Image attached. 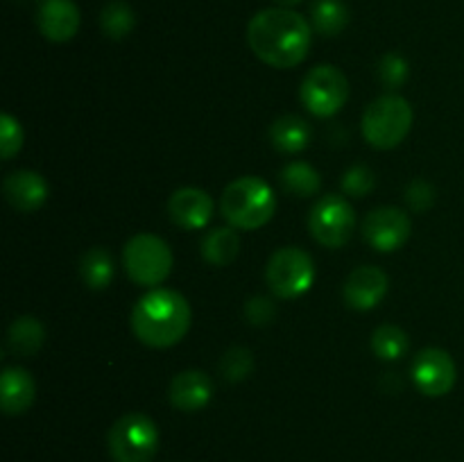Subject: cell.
<instances>
[{
  "mask_svg": "<svg viewBox=\"0 0 464 462\" xmlns=\"http://www.w3.org/2000/svg\"><path fill=\"white\" fill-rule=\"evenodd\" d=\"M247 43L267 66L295 68L308 57L311 27L302 14L288 7L263 9L249 21Z\"/></svg>",
  "mask_w": 464,
  "mask_h": 462,
  "instance_id": "6da1fadb",
  "label": "cell"
},
{
  "mask_svg": "<svg viewBox=\"0 0 464 462\" xmlns=\"http://www.w3.org/2000/svg\"><path fill=\"white\" fill-rule=\"evenodd\" d=\"M134 335L152 349L175 347L190 329V306L177 290L154 288L131 311Z\"/></svg>",
  "mask_w": 464,
  "mask_h": 462,
  "instance_id": "7a4b0ae2",
  "label": "cell"
},
{
  "mask_svg": "<svg viewBox=\"0 0 464 462\" xmlns=\"http://www.w3.org/2000/svg\"><path fill=\"white\" fill-rule=\"evenodd\" d=\"M276 197L261 177H240L231 181L220 199V211L234 229H261L272 220Z\"/></svg>",
  "mask_w": 464,
  "mask_h": 462,
  "instance_id": "3957f363",
  "label": "cell"
},
{
  "mask_svg": "<svg viewBox=\"0 0 464 462\" xmlns=\"http://www.w3.org/2000/svg\"><path fill=\"white\" fill-rule=\"evenodd\" d=\"M412 127V107L401 95H381L362 113V136L376 149H392Z\"/></svg>",
  "mask_w": 464,
  "mask_h": 462,
  "instance_id": "277c9868",
  "label": "cell"
},
{
  "mask_svg": "<svg viewBox=\"0 0 464 462\" xmlns=\"http://www.w3.org/2000/svg\"><path fill=\"white\" fill-rule=\"evenodd\" d=\"M122 265L134 284L154 288L163 284L172 270V252L163 238L154 234H136L122 249Z\"/></svg>",
  "mask_w": 464,
  "mask_h": 462,
  "instance_id": "5b68a950",
  "label": "cell"
},
{
  "mask_svg": "<svg viewBox=\"0 0 464 462\" xmlns=\"http://www.w3.org/2000/svg\"><path fill=\"white\" fill-rule=\"evenodd\" d=\"M107 444L116 462H152L159 448V428L143 412H130L111 426Z\"/></svg>",
  "mask_w": 464,
  "mask_h": 462,
  "instance_id": "8992f818",
  "label": "cell"
},
{
  "mask_svg": "<svg viewBox=\"0 0 464 462\" xmlns=\"http://www.w3.org/2000/svg\"><path fill=\"white\" fill-rule=\"evenodd\" d=\"M266 281L276 297H302L315 281V265H313L311 254L299 247L276 249L267 261Z\"/></svg>",
  "mask_w": 464,
  "mask_h": 462,
  "instance_id": "52a82bcc",
  "label": "cell"
},
{
  "mask_svg": "<svg viewBox=\"0 0 464 462\" xmlns=\"http://www.w3.org/2000/svg\"><path fill=\"white\" fill-rule=\"evenodd\" d=\"M304 107L317 118H329L344 107L349 98V82L340 68L331 63L315 66L302 82L299 91Z\"/></svg>",
  "mask_w": 464,
  "mask_h": 462,
  "instance_id": "ba28073f",
  "label": "cell"
},
{
  "mask_svg": "<svg viewBox=\"0 0 464 462\" xmlns=\"http://www.w3.org/2000/svg\"><path fill=\"white\" fill-rule=\"evenodd\" d=\"M308 229L324 247H343L356 231V213L343 195H324L311 208Z\"/></svg>",
  "mask_w": 464,
  "mask_h": 462,
  "instance_id": "9c48e42d",
  "label": "cell"
},
{
  "mask_svg": "<svg viewBox=\"0 0 464 462\" xmlns=\"http://www.w3.org/2000/svg\"><path fill=\"white\" fill-rule=\"evenodd\" d=\"M412 380L424 397H444L453 390L458 379L451 353L438 347L421 349L411 367Z\"/></svg>",
  "mask_w": 464,
  "mask_h": 462,
  "instance_id": "30bf717a",
  "label": "cell"
},
{
  "mask_svg": "<svg viewBox=\"0 0 464 462\" xmlns=\"http://www.w3.org/2000/svg\"><path fill=\"white\" fill-rule=\"evenodd\" d=\"M411 217L394 207L374 208L362 220V238L367 240L370 247L383 254L403 247L406 240L411 238Z\"/></svg>",
  "mask_w": 464,
  "mask_h": 462,
  "instance_id": "8fae6325",
  "label": "cell"
},
{
  "mask_svg": "<svg viewBox=\"0 0 464 462\" xmlns=\"http://www.w3.org/2000/svg\"><path fill=\"white\" fill-rule=\"evenodd\" d=\"M213 208L216 204H213L211 195L202 188H193V186L175 190L168 199V216L177 226L186 231L204 229L211 222Z\"/></svg>",
  "mask_w": 464,
  "mask_h": 462,
  "instance_id": "7c38bea8",
  "label": "cell"
},
{
  "mask_svg": "<svg viewBox=\"0 0 464 462\" xmlns=\"http://www.w3.org/2000/svg\"><path fill=\"white\" fill-rule=\"evenodd\" d=\"M36 25L48 41L66 43L80 30V9L72 0H41Z\"/></svg>",
  "mask_w": 464,
  "mask_h": 462,
  "instance_id": "4fadbf2b",
  "label": "cell"
},
{
  "mask_svg": "<svg viewBox=\"0 0 464 462\" xmlns=\"http://www.w3.org/2000/svg\"><path fill=\"white\" fill-rule=\"evenodd\" d=\"M388 293V274L381 267L362 265L349 274L344 284V302L353 311H372Z\"/></svg>",
  "mask_w": 464,
  "mask_h": 462,
  "instance_id": "5bb4252c",
  "label": "cell"
},
{
  "mask_svg": "<svg viewBox=\"0 0 464 462\" xmlns=\"http://www.w3.org/2000/svg\"><path fill=\"white\" fill-rule=\"evenodd\" d=\"M170 403L181 412H198L208 406L213 397V380L207 371L188 370L172 379L168 390Z\"/></svg>",
  "mask_w": 464,
  "mask_h": 462,
  "instance_id": "9a60e30c",
  "label": "cell"
},
{
  "mask_svg": "<svg viewBox=\"0 0 464 462\" xmlns=\"http://www.w3.org/2000/svg\"><path fill=\"white\" fill-rule=\"evenodd\" d=\"M3 193L18 213H34L48 199V184L39 172L16 170L5 179Z\"/></svg>",
  "mask_w": 464,
  "mask_h": 462,
  "instance_id": "2e32d148",
  "label": "cell"
},
{
  "mask_svg": "<svg viewBox=\"0 0 464 462\" xmlns=\"http://www.w3.org/2000/svg\"><path fill=\"white\" fill-rule=\"evenodd\" d=\"M36 399L34 376L23 367H5L0 374V408L5 415L16 417L30 410Z\"/></svg>",
  "mask_w": 464,
  "mask_h": 462,
  "instance_id": "e0dca14e",
  "label": "cell"
},
{
  "mask_svg": "<svg viewBox=\"0 0 464 462\" xmlns=\"http://www.w3.org/2000/svg\"><path fill=\"white\" fill-rule=\"evenodd\" d=\"M311 125L304 120L302 116L295 113H285V116L276 118L270 127V140L279 152L297 154L311 145Z\"/></svg>",
  "mask_w": 464,
  "mask_h": 462,
  "instance_id": "ac0fdd59",
  "label": "cell"
},
{
  "mask_svg": "<svg viewBox=\"0 0 464 462\" xmlns=\"http://www.w3.org/2000/svg\"><path fill=\"white\" fill-rule=\"evenodd\" d=\"M45 342V329L36 317H18L7 331V347L14 356H34Z\"/></svg>",
  "mask_w": 464,
  "mask_h": 462,
  "instance_id": "d6986e66",
  "label": "cell"
},
{
  "mask_svg": "<svg viewBox=\"0 0 464 462\" xmlns=\"http://www.w3.org/2000/svg\"><path fill=\"white\" fill-rule=\"evenodd\" d=\"M240 252V238L231 226H218L202 238V256L211 265L225 267L236 261Z\"/></svg>",
  "mask_w": 464,
  "mask_h": 462,
  "instance_id": "ffe728a7",
  "label": "cell"
},
{
  "mask_svg": "<svg viewBox=\"0 0 464 462\" xmlns=\"http://www.w3.org/2000/svg\"><path fill=\"white\" fill-rule=\"evenodd\" d=\"M113 258L104 247H91L80 261V274L84 279L86 288L104 290L113 281Z\"/></svg>",
  "mask_w": 464,
  "mask_h": 462,
  "instance_id": "44dd1931",
  "label": "cell"
},
{
  "mask_svg": "<svg viewBox=\"0 0 464 462\" xmlns=\"http://www.w3.org/2000/svg\"><path fill=\"white\" fill-rule=\"evenodd\" d=\"M281 186L297 197H313L320 193L322 177L313 166L304 161H293L281 170Z\"/></svg>",
  "mask_w": 464,
  "mask_h": 462,
  "instance_id": "7402d4cb",
  "label": "cell"
},
{
  "mask_svg": "<svg viewBox=\"0 0 464 462\" xmlns=\"http://www.w3.org/2000/svg\"><path fill=\"white\" fill-rule=\"evenodd\" d=\"M408 347H411V340H408L406 331L394 324H381L372 333V351L381 361H399L406 356Z\"/></svg>",
  "mask_w": 464,
  "mask_h": 462,
  "instance_id": "603a6c76",
  "label": "cell"
},
{
  "mask_svg": "<svg viewBox=\"0 0 464 462\" xmlns=\"http://www.w3.org/2000/svg\"><path fill=\"white\" fill-rule=\"evenodd\" d=\"M349 12L343 0H317L313 5V27L322 36H335L347 27Z\"/></svg>",
  "mask_w": 464,
  "mask_h": 462,
  "instance_id": "cb8c5ba5",
  "label": "cell"
},
{
  "mask_svg": "<svg viewBox=\"0 0 464 462\" xmlns=\"http://www.w3.org/2000/svg\"><path fill=\"white\" fill-rule=\"evenodd\" d=\"M134 25V12H131L130 5L122 3V0H113V3H109L107 7L102 9V14H100V27H102V32L109 39H125V36L131 34Z\"/></svg>",
  "mask_w": 464,
  "mask_h": 462,
  "instance_id": "d4e9b609",
  "label": "cell"
},
{
  "mask_svg": "<svg viewBox=\"0 0 464 462\" xmlns=\"http://www.w3.org/2000/svg\"><path fill=\"white\" fill-rule=\"evenodd\" d=\"M254 370V353L245 347H231L225 351L220 361V374L222 379L229 383H240L247 379Z\"/></svg>",
  "mask_w": 464,
  "mask_h": 462,
  "instance_id": "484cf974",
  "label": "cell"
},
{
  "mask_svg": "<svg viewBox=\"0 0 464 462\" xmlns=\"http://www.w3.org/2000/svg\"><path fill=\"white\" fill-rule=\"evenodd\" d=\"M340 186H343L344 193L352 195V197H367V195L374 190L376 175L370 166H365V163H356V166H352L344 172L343 179H340Z\"/></svg>",
  "mask_w": 464,
  "mask_h": 462,
  "instance_id": "4316f807",
  "label": "cell"
},
{
  "mask_svg": "<svg viewBox=\"0 0 464 462\" xmlns=\"http://www.w3.org/2000/svg\"><path fill=\"white\" fill-rule=\"evenodd\" d=\"M376 77L388 91L399 89L408 80V62L401 54L388 53L385 57H381L379 66H376Z\"/></svg>",
  "mask_w": 464,
  "mask_h": 462,
  "instance_id": "83f0119b",
  "label": "cell"
},
{
  "mask_svg": "<svg viewBox=\"0 0 464 462\" xmlns=\"http://www.w3.org/2000/svg\"><path fill=\"white\" fill-rule=\"evenodd\" d=\"M23 148V127L12 113L0 116V154L5 161L14 157Z\"/></svg>",
  "mask_w": 464,
  "mask_h": 462,
  "instance_id": "f1b7e54d",
  "label": "cell"
},
{
  "mask_svg": "<svg viewBox=\"0 0 464 462\" xmlns=\"http://www.w3.org/2000/svg\"><path fill=\"white\" fill-rule=\"evenodd\" d=\"M406 202L415 213L429 211L435 204V188L424 179L411 181V186L406 188Z\"/></svg>",
  "mask_w": 464,
  "mask_h": 462,
  "instance_id": "f546056e",
  "label": "cell"
},
{
  "mask_svg": "<svg viewBox=\"0 0 464 462\" xmlns=\"http://www.w3.org/2000/svg\"><path fill=\"white\" fill-rule=\"evenodd\" d=\"M276 308L272 303V299L267 297H252L245 303V317H247L249 324L254 326H266L275 320Z\"/></svg>",
  "mask_w": 464,
  "mask_h": 462,
  "instance_id": "4dcf8cb0",
  "label": "cell"
},
{
  "mask_svg": "<svg viewBox=\"0 0 464 462\" xmlns=\"http://www.w3.org/2000/svg\"><path fill=\"white\" fill-rule=\"evenodd\" d=\"M275 3H279L281 5V7H293V5H299V3H302V0H275Z\"/></svg>",
  "mask_w": 464,
  "mask_h": 462,
  "instance_id": "1f68e13d",
  "label": "cell"
}]
</instances>
